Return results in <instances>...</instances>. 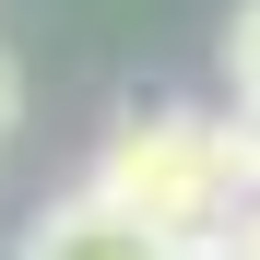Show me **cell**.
Segmentation results:
<instances>
[{
	"label": "cell",
	"instance_id": "1",
	"mask_svg": "<svg viewBox=\"0 0 260 260\" xmlns=\"http://www.w3.org/2000/svg\"><path fill=\"white\" fill-rule=\"evenodd\" d=\"M83 189H107L130 225H154L166 248L225 237V225H237L225 118H201V107H130V118L107 130V154H95V178H83Z\"/></svg>",
	"mask_w": 260,
	"mask_h": 260
},
{
	"label": "cell",
	"instance_id": "2",
	"mask_svg": "<svg viewBox=\"0 0 260 260\" xmlns=\"http://www.w3.org/2000/svg\"><path fill=\"white\" fill-rule=\"evenodd\" d=\"M12 260H166V237H154V225H130L107 189H71V201H48V213L24 225Z\"/></svg>",
	"mask_w": 260,
	"mask_h": 260
},
{
	"label": "cell",
	"instance_id": "3",
	"mask_svg": "<svg viewBox=\"0 0 260 260\" xmlns=\"http://www.w3.org/2000/svg\"><path fill=\"white\" fill-rule=\"evenodd\" d=\"M225 95L260 107V0H237V12H225Z\"/></svg>",
	"mask_w": 260,
	"mask_h": 260
},
{
	"label": "cell",
	"instance_id": "4",
	"mask_svg": "<svg viewBox=\"0 0 260 260\" xmlns=\"http://www.w3.org/2000/svg\"><path fill=\"white\" fill-rule=\"evenodd\" d=\"M225 178H237V201L260 189V107H225Z\"/></svg>",
	"mask_w": 260,
	"mask_h": 260
},
{
	"label": "cell",
	"instance_id": "5",
	"mask_svg": "<svg viewBox=\"0 0 260 260\" xmlns=\"http://www.w3.org/2000/svg\"><path fill=\"white\" fill-rule=\"evenodd\" d=\"M225 237H237V260H260V189L237 201V225H225Z\"/></svg>",
	"mask_w": 260,
	"mask_h": 260
},
{
	"label": "cell",
	"instance_id": "6",
	"mask_svg": "<svg viewBox=\"0 0 260 260\" xmlns=\"http://www.w3.org/2000/svg\"><path fill=\"white\" fill-rule=\"evenodd\" d=\"M12 107H24V71H12V59H0V130H12Z\"/></svg>",
	"mask_w": 260,
	"mask_h": 260
},
{
	"label": "cell",
	"instance_id": "7",
	"mask_svg": "<svg viewBox=\"0 0 260 260\" xmlns=\"http://www.w3.org/2000/svg\"><path fill=\"white\" fill-rule=\"evenodd\" d=\"M166 260H178V248H166Z\"/></svg>",
	"mask_w": 260,
	"mask_h": 260
}]
</instances>
